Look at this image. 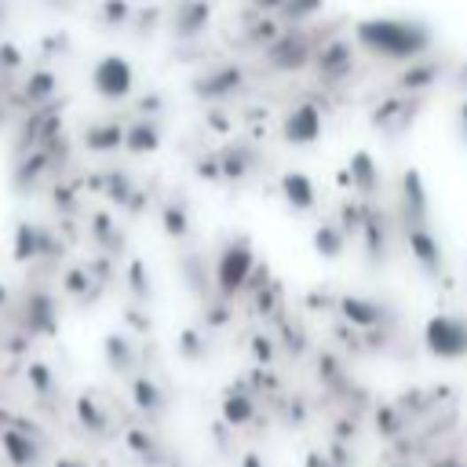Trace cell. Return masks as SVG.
<instances>
[{"mask_svg":"<svg viewBox=\"0 0 467 467\" xmlns=\"http://www.w3.org/2000/svg\"><path fill=\"white\" fill-rule=\"evenodd\" d=\"M354 41L369 51L391 62H416L431 51L434 34L420 19H401V15H372L354 26Z\"/></svg>","mask_w":467,"mask_h":467,"instance_id":"cell-1","label":"cell"},{"mask_svg":"<svg viewBox=\"0 0 467 467\" xmlns=\"http://www.w3.org/2000/svg\"><path fill=\"white\" fill-rule=\"evenodd\" d=\"M256 267V256H253V245H248L245 237L230 241L223 253H220V267H215V277H220V289L230 296L237 292L245 282H248V274H253Z\"/></svg>","mask_w":467,"mask_h":467,"instance_id":"cell-2","label":"cell"},{"mask_svg":"<svg viewBox=\"0 0 467 467\" xmlns=\"http://www.w3.org/2000/svg\"><path fill=\"white\" fill-rule=\"evenodd\" d=\"M322 128H325L322 106L300 103V106H292V110L285 113V121H282V139L292 143V146H310V143L322 139Z\"/></svg>","mask_w":467,"mask_h":467,"instance_id":"cell-3","label":"cell"},{"mask_svg":"<svg viewBox=\"0 0 467 467\" xmlns=\"http://www.w3.org/2000/svg\"><path fill=\"white\" fill-rule=\"evenodd\" d=\"M427 347L442 358L467 354V325L460 318H431L427 325Z\"/></svg>","mask_w":467,"mask_h":467,"instance_id":"cell-4","label":"cell"},{"mask_svg":"<svg viewBox=\"0 0 467 467\" xmlns=\"http://www.w3.org/2000/svg\"><path fill=\"white\" fill-rule=\"evenodd\" d=\"M315 66H318V74H322L325 81L347 77L351 66H354V48H351V41H344V37L325 41V44L315 51Z\"/></svg>","mask_w":467,"mask_h":467,"instance_id":"cell-5","label":"cell"},{"mask_svg":"<svg viewBox=\"0 0 467 467\" xmlns=\"http://www.w3.org/2000/svg\"><path fill=\"white\" fill-rule=\"evenodd\" d=\"M344 183H351L358 194H365V198H372L380 191V165L372 161V153H365V150H358L354 158H351V165H347V172H344Z\"/></svg>","mask_w":467,"mask_h":467,"instance_id":"cell-6","label":"cell"},{"mask_svg":"<svg viewBox=\"0 0 467 467\" xmlns=\"http://www.w3.org/2000/svg\"><path fill=\"white\" fill-rule=\"evenodd\" d=\"M282 194H285V201H289L296 212H310V208L318 205L315 183H310V175H303V172H285V175H282Z\"/></svg>","mask_w":467,"mask_h":467,"instance_id":"cell-7","label":"cell"},{"mask_svg":"<svg viewBox=\"0 0 467 467\" xmlns=\"http://www.w3.org/2000/svg\"><path fill=\"white\" fill-rule=\"evenodd\" d=\"M406 241H409V253L427 267V270H439L442 267V248H439V241H434V234L427 230V227H409L406 230Z\"/></svg>","mask_w":467,"mask_h":467,"instance_id":"cell-8","label":"cell"},{"mask_svg":"<svg viewBox=\"0 0 467 467\" xmlns=\"http://www.w3.org/2000/svg\"><path fill=\"white\" fill-rule=\"evenodd\" d=\"M439 74H442V66L434 58H416V62H409V70L398 77V88L401 91H424V88L434 84Z\"/></svg>","mask_w":467,"mask_h":467,"instance_id":"cell-9","label":"cell"},{"mask_svg":"<svg viewBox=\"0 0 467 467\" xmlns=\"http://www.w3.org/2000/svg\"><path fill=\"white\" fill-rule=\"evenodd\" d=\"M241 70L237 66H220V70H215L208 81H201V96H208V99H223V96H230V91H237L241 88Z\"/></svg>","mask_w":467,"mask_h":467,"instance_id":"cell-10","label":"cell"},{"mask_svg":"<svg viewBox=\"0 0 467 467\" xmlns=\"http://www.w3.org/2000/svg\"><path fill=\"white\" fill-rule=\"evenodd\" d=\"M220 165H223L227 179H245L248 168H253V153H248L245 146H230V150L220 153Z\"/></svg>","mask_w":467,"mask_h":467,"instance_id":"cell-11","label":"cell"},{"mask_svg":"<svg viewBox=\"0 0 467 467\" xmlns=\"http://www.w3.org/2000/svg\"><path fill=\"white\" fill-rule=\"evenodd\" d=\"M205 22H208V4H205V0H191V4L183 8L179 34L183 37H194V34H201V29H205Z\"/></svg>","mask_w":467,"mask_h":467,"instance_id":"cell-12","label":"cell"},{"mask_svg":"<svg viewBox=\"0 0 467 467\" xmlns=\"http://www.w3.org/2000/svg\"><path fill=\"white\" fill-rule=\"evenodd\" d=\"M344 230L339 227H332V223H325V227H318V234H315V248L322 256H339L344 253Z\"/></svg>","mask_w":467,"mask_h":467,"instance_id":"cell-13","label":"cell"},{"mask_svg":"<svg viewBox=\"0 0 467 467\" xmlns=\"http://www.w3.org/2000/svg\"><path fill=\"white\" fill-rule=\"evenodd\" d=\"M322 8V0H289V4L282 8V15L289 19V22H303L307 15H315Z\"/></svg>","mask_w":467,"mask_h":467,"instance_id":"cell-14","label":"cell"},{"mask_svg":"<svg viewBox=\"0 0 467 467\" xmlns=\"http://www.w3.org/2000/svg\"><path fill=\"white\" fill-rule=\"evenodd\" d=\"M106 91H124V88H128V70H124L121 66V62H110V66H106Z\"/></svg>","mask_w":467,"mask_h":467,"instance_id":"cell-15","label":"cell"},{"mask_svg":"<svg viewBox=\"0 0 467 467\" xmlns=\"http://www.w3.org/2000/svg\"><path fill=\"white\" fill-rule=\"evenodd\" d=\"M256 4H260V8H285L289 0H256Z\"/></svg>","mask_w":467,"mask_h":467,"instance_id":"cell-16","label":"cell"},{"mask_svg":"<svg viewBox=\"0 0 467 467\" xmlns=\"http://www.w3.org/2000/svg\"><path fill=\"white\" fill-rule=\"evenodd\" d=\"M460 124H463V136H467V99H463V106H460Z\"/></svg>","mask_w":467,"mask_h":467,"instance_id":"cell-17","label":"cell"},{"mask_svg":"<svg viewBox=\"0 0 467 467\" xmlns=\"http://www.w3.org/2000/svg\"><path fill=\"white\" fill-rule=\"evenodd\" d=\"M62 467H74V463H70V460H66V463H62Z\"/></svg>","mask_w":467,"mask_h":467,"instance_id":"cell-18","label":"cell"}]
</instances>
